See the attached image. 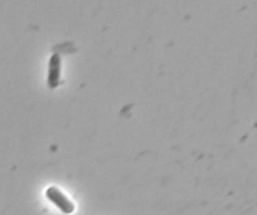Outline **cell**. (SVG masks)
<instances>
[{
  "mask_svg": "<svg viewBox=\"0 0 257 215\" xmlns=\"http://www.w3.org/2000/svg\"><path fill=\"white\" fill-rule=\"evenodd\" d=\"M46 196L48 197L49 201H52V204L56 205L63 214L70 215L75 211V204H73V202L71 201L58 187L49 186L48 189L46 190Z\"/></svg>",
  "mask_w": 257,
  "mask_h": 215,
  "instance_id": "obj_1",
  "label": "cell"
},
{
  "mask_svg": "<svg viewBox=\"0 0 257 215\" xmlns=\"http://www.w3.org/2000/svg\"><path fill=\"white\" fill-rule=\"evenodd\" d=\"M61 80V58L57 53L51 57L49 61V73H48V86L51 88H56Z\"/></svg>",
  "mask_w": 257,
  "mask_h": 215,
  "instance_id": "obj_2",
  "label": "cell"
}]
</instances>
